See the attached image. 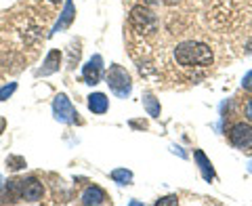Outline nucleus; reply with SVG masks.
I'll use <instances>...</instances> for the list:
<instances>
[{
    "instance_id": "1a4fd4ad",
    "label": "nucleus",
    "mask_w": 252,
    "mask_h": 206,
    "mask_svg": "<svg viewBox=\"0 0 252 206\" xmlns=\"http://www.w3.org/2000/svg\"><path fill=\"white\" fill-rule=\"evenodd\" d=\"M61 59H63L61 51H57V49L49 51V55H46V59H44V63H42V68L36 72V76H51V74H55V72H59Z\"/></svg>"
},
{
    "instance_id": "39448f33",
    "label": "nucleus",
    "mask_w": 252,
    "mask_h": 206,
    "mask_svg": "<svg viewBox=\"0 0 252 206\" xmlns=\"http://www.w3.org/2000/svg\"><path fill=\"white\" fill-rule=\"evenodd\" d=\"M229 143L240 152L252 149V122H235L229 129Z\"/></svg>"
},
{
    "instance_id": "f8f14e48",
    "label": "nucleus",
    "mask_w": 252,
    "mask_h": 206,
    "mask_svg": "<svg viewBox=\"0 0 252 206\" xmlns=\"http://www.w3.org/2000/svg\"><path fill=\"white\" fill-rule=\"evenodd\" d=\"M89 109L93 114H105L109 109V99L103 93H93L89 95Z\"/></svg>"
},
{
    "instance_id": "dca6fc26",
    "label": "nucleus",
    "mask_w": 252,
    "mask_h": 206,
    "mask_svg": "<svg viewBox=\"0 0 252 206\" xmlns=\"http://www.w3.org/2000/svg\"><path fill=\"white\" fill-rule=\"evenodd\" d=\"M78 59H80V46L72 44V46H69V61H67V66L74 68L76 63H78Z\"/></svg>"
},
{
    "instance_id": "412c9836",
    "label": "nucleus",
    "mask_w": 252,
    "mask_h": 206,
    "mask_svg": "<svg viewBox=\"0 0 252 206\" xmlns=\"http://www.w3.org/2000/svg\"><path fill=\"white\" fill-rule=\"evenodd\" d=\"M172 152H175V154H179L181 158H187V154L183 152V149H181V147H172Z\"/></svg>"
},
{
    "instance_id": "6ab92c4d",
    "label": "nucleus",
    "mask_w": 252,
    "mask_h": 206,
    "mask_svg": "<svg viewBox=\"0 0 252 206\" xmlns=\"http://www.w3.org/2000/svg\"><path fill=\"white\" fill-rule=\"evenodd\" d=\"M242 86H244V91H248V93H252V69L242 78Z\"/></svg>"
},
{
    "instance_id": "bb28decb",
    "label": "nucleus",
    "mask_w": 252,
    "mask_h": 206,
    "mask_svg": "<svg viewBox=\"0 0 252 206\" xmlns=\"http://www.w3.org/2000/svg\"><path fill=\"white\" fill-rule=\"evenodd\" d=\"M248 171H250V172H252V160H250V162H248Z\"/></svg>"
},
{
    "instance_id": "6e6552de",
    "label": "nucleus",
    "mask_w": 252,
    "mask_h": 206,
    "mask_svg": "<svg viewBox=\"0 0 252 206\" xmlns=\"http://www.w3.org/2000/svg\"><path fill=\"white\" fill-rule=\"evenodd\" d=\"M80 202L84 206H99V204H107L109 198L105 194V189H101L99 185H89L80 194Z\"/></svg>"
},
{
    "instance_id": "f257e3e1",
    "label": "nucleus",
    "mask_w": 252,
    "mask_h": 206,
    "mask_svg": "<svg viewBox=\"0 0 252 206\" xmlns=\"http://www.w3.org/2000/svg\"><path fill=\"white\" fill-rule=\"evenodd\" d=\"M215 55H212L210 46L198 42V40H185L175 46V61L183 68H206L212 63Z\"/></svg>"
},
{
    "instance_id": "9d476101",
    "label": "nucleus",
    "mask_w": 252,
    "mask_h": 206,
    "mask_svg": "<svg viewBox=\"0 0 252 206\" xmlns=\"http://www.w3.org/2000/svg\"><path fill=\"white\" fill-rule=\"evenodd\" d=\"M193 160L198 162V169H200V172H202V177H204V181H215V177H217V172H215V166H212V162L208 160V156L202 152V149H195L193 152Z\"/></svg>"
},
{
    "instance_id": "2eb2a0df",
    "label": "nucleus",
    "mask_w": 252,
    "mask_h": 206,
    "mask_svg": "<svg viewBox=\"0 0 252 206\" xmlns=\"http://www.w3.org/2000/svg\"><path fill=\"white\" fill-rule=\"evenodd\" d=\"M6 166H9L11 171H19V169L26 166V160H23L21 156H9L6 158Z\"/></svg>"
},
{
    "instance_id": "aec40b11",
    "label": "nucleus",
    "mask_w": 252,
    "mask_h": 206,
    "mask_svg": "<svg viewBox=\"0 0 252 206\" xmlns=\"http://www.w3.org/2000/svg\"><path fill=\"white\" fill-rule=\"evenodd\" d=\"M244 116H246L248 122H252V99L246 103V105H244Z\"/></svg>"
},
{
    "instance_id": "7ed1b4c3",
    "label": "nucleus",
    "mask_w": 252,
    "mask_h": 206,
    "mask_svg": "<svg viewBox=\"0 0 252 206\" xmlns=\"http://www.w3.org/2000/svg\"><path fill=\"white\" fill-rule=\"evenodd\" d=\"M128 21H130V28L135 30L137 34H152V32H156V28H158L156 15L147 4L135 6V9L130 11V19Z\"/></svg>"
},
{
    "instance_id": "4be33fe9",
    "label": "nucleus",
    "mask_w": 252,
    "mask_h": 206,
    "mask_svg": "<svg viewBox=\"0 0 252 206\" xmlns=\"http://www.w3.org/2000/svg\"><path fill=\"white\" fill-rule=\"evenodd\" d=\"M162 0H143V4H147V6H154V4H160Z\"/></svg>"
},
{
    "instance_id": "a211bd4d",
    "label": "nucleus",
    "mask_w": 252,
    "mask_h": 206,
    "mask_svg": "<svg viewBox=\"0 0 252 206\" xmlns=\"http://www.w3.org/2000/svg\"><path fill=\"white\" fill-rule=\"evenodd\" d=\"M179 204V198L177 196H164L156 202V206H177Z\"/></svg>"
},
{
    "instance_id": "0eeeda50",
    "label": "nucleus",
    "mask_w": 252,
    "mask_h": 206,
    "mask_svg": "<svg viewBox=\"0 0 252 206\" xmlns=\"http://www.w3.org/2000/svg\"><path fill=\"white\" fill-rule=\"evenodd\" d=\"M42 196H44V187L36 177L21 179V200L23 202H30V204L40 202Z\"/></svg>"
},
{
    "instance_id": "f3484780",
    "label": "nucleus",
    "mask_w": 252,
    "mask_h": 206,
    "mask_svg": "<svg viewBox=\"0 0 252 206\" xmlns=\"http://www.w3.org/2000/svg\"><path fill=\"white\" fill-rule=\"evenodd\" d=\"M17 91V84L15 82H11V84H6V86H2V89H0V101H4V99H9L11 95Z\"/></svg>"
},
{
    "instance_id": "423d86ee",
    "label": "nucleus",
    "mask_w": 252,
    "mask_h": 206,
    "mask_svg": "<svg viewBox=\"0 0 252 206\" xmlns=\"http://www.w3.org/2000/svg\"><path fill=\"white\" fill-rule=\"evenodd\" d=\"M82 78H84V84H99V80L103 78V57L101 55H93L82 66Z\"/></svg>"
},
{
    "instance_id": "f03ea898",
    "label": "nucleus",
    "mask_w": 252,
    "mask_h": 206,
    "mask_svg": "<svg viewBox=\"0 0 252 206\" xmlns=\"http://www.w3.org/2000/svg\"><path fill=\"white\" fill-rule=\"evenodd\" d=\"M105 80H107L109 91H112L116 97H120V99H126L130 95V91H132V78H130V74L126 72L122 66H118V63L109 66L107 74H105Z\"/></svg>"
},
{
    "instance_id": "b1692460",
    "label": "nucleus",
    "mask_w": 252,
    "mask_h": 206,
    "mask_svg": "<svg viewBox=\"0 0 252 206\" xmlns=\"http://www.w3.org/2000/svg\"><path fill=\"white\" fill-rule=\"evenodd\" d=\"M246 53H248V55H252V40H250V42H248V46H246Z\"/></svg>"
},
{
    "instance_id": "ddd939ff",
    "label": "nucleus",
    "mask_w": 252,
    "mask_h": 206,
    "mask_svg": "<svg viewBox=\"0 0 252 206\" xmlns=\"http://www.w3.org/2000/svg\"><path fill=\"white\" fill-rule=\"evenodd\" d=\"M143 107L147 109V114L152 116V118L160 116V101H158L152 93H145L143 95Z\"/></svg>"
},
{
    "instance_id": "a878e982",
    "label": "nucleus",
    "mask_w": 252,
    "mask_h": 206,
    "mask_svg": "<svg viewBox=\"0 0 252 206\" xmlns=\"http://www.w3.org/2000/svg\"><path fill=\"white\" fill-rule=\"evenodd\" d=\"M49 2H53V4H59V2H61V0H49Z\"/></svg>"
},
{
    "instance_id": "20e7f679",
    "label": "nucleus",
    "mask_w": 252,
    "mask_h": 206,
    "mask_svg": "<svg viewBox=\"0 0 252 206\" xmlns=\"http://www.w3.org/2000/svg\"><path fill=\"white\" fill-rule=\"evenodd\" d=\"M53 116H55V120L63 122V124H82V120L78 118L80 114L76 112L72 101H69L67 95H63V93H59L53 101Z\"/></svg>"
},
{
    "instance_id": "4468645a",
    "label": "nucleus",
    "mask_w": 252,
    "mask_h": 206,
    "mask_svg": "<svg viewBox=\"0 0 252 206\" xmlns=\"http://www.w3.org/2000/svg\"><path fill=\"white\" fill-rule=\"evenodd\" d=\"M112 179L120 185H128L132 181V172L126 171V169H116V171H112Z\"/></svg>"
},
{
    "instance_id": "9b49d317",
    "label": "nucleus",
    "mask_w": 252,
    "mask_h": 206,
    "mask_svg": "<svg viewBox=\"0 0 252 206\" xmlns=\"http://www.w3.org/2000/svg\"><path fill=\"white\" fill-rule=\"evenodd\" d=\"M74 17H76V6H74L72 0H65V6H63L61 17H59V21H57V23H55L53 32H59V30L69 28V26H72V21H74Z\"/></svg>"
},
{
    "instance_id": "5701e85b",
    "label": "nucleus",
    "mask_w": 252,
    "mask_h": 206,
    "mask_svg": "<svg viewBox=\"0 0 252 206\" xmlns=\"http://www.w3.org/2000/svg\"><path fill=\"white\" fill-rule=\"evenodd\" d=\"M162 2H164V4H166V6H175V4L179 2V0H162Z\"/></svg>"
},
{
    "instance_id": "393cba45",
    "label": "nucleus",
    "mask_w": 252,
    "mask_h": 206,
    "mask_svg": "<svg viewBox=\"0 0 252 206\" xmlns=\"http://www.w3.org/2000/svg\"><path fill=\"white\" fill-rule=\"evenodd\" d=\"M4 124H6L4 120H0V133H2V131H4Z\"/></svg>"
}]
</instances>
